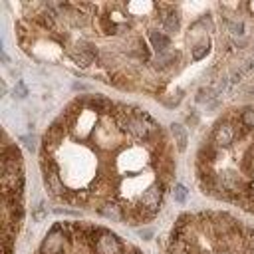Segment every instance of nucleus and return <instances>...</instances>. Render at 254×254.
I'll list each match as a JSON object with an SVG mask.
<instances>
[{
    "label": "nucleus",
    "mask_w": 254,
    "mask_h": 254,
    "mask_svg": "<svg viewBox=\"0 0 254 254\" xmlns=\"http://www.w3.org/2000/svg\"><path fill=\"white\" fill-rule=\"evenodd\" d=\"M42 177H44V185L46 189L50 190L52 196H60L64 194V185H62V179H60V169L56 165L54 159H50L48 155L42 157Z\"/></svg>",
    "instance_id": "f257e3e1"
},
{
    "label": "nucleus",
    "mask_w": 254,
    "mask_h": 254,
    "mask_svg": "<svg viewBox=\"0 0 254 254\" xmlns=\"http://www.w3.org/2000/svg\"><path fill=\"white\" fill-rule=\"evenodd\" d=\"M65 230H64V224L58 222L50 228V232L46 234V238L42 240L40 244V254H62L64 250V244H65Z\"/></svg>",
    "instance_id": "f03ea898"
},
{
    "label": "nucleus",
    "mask_w": 254,
    "mask_h": 254,
    "mask_svg": "<svg viewBox=\"0 0 254 254\" xmlns=\"http://www.w3.org/2000/svg\"><path fill=\"white\" fill-rule=\"evenodd\" d=\"M93 250L97 254H121L123 246H121V240L113 234V232H105L95 244H93Z\"/></svg>",
    "instance_id": "7ed1b4c3"
},
{
    "label": "nucleus",
    "mask_w": 254,
    "mask_h": 254,
    "mask_svg": "<svg viewBox=\"0 0 254 254\" xmlns=\"http://www.w3.org/2000/svg\"><path fill=\"white\" fill-rule=\"evenodd\" d=\"M71 56V60L77 64V65H81V67H85V65H89L93 60H95V56H97V50L89 44V42H81V44H77V48L69 54Z\"/></svg>",
    "instance_id": "20e7f679"
},
{
    "label": "nucleus",
    "mask_w": 254,
    "mask_h": 254,
    "mask_svg": "<svg viewBox=\"0 0 254 254\" xmlns=\"http://www.w3.org/2000/svg\"><path fill=\"white\" fill-rule=\"evenodd\" d=\"M236 133H234V127L228 123V121H220L214 131H212V139L216 145H222V147H228L232 141H234Z\"/></svg>",
    "instance_id": "39448f33"
},
{
    "label": "nucleus",
    "mask_w": 254,
    "mask_h": 254,
    "mask_svg": "<svg viewBox=\"0 0 254 254\" xmlns=\"http://www.w3.org/2000/svg\"><path fill=\"white\" fill-rule=\"evenodd\" d=\"M216 181H218V185L232 196V192H240V189H242V181H240V177L236 175V173H232V171H222V173H218L216 175Z\"/></svg>",
    "instance_id": "423d86ee"
},
{
    "label": "nucleus",
    "mask_w": 254,
    "mask_h": 254,
    "mask_svg": "<svg viewBox=\"0 0 254 254\" xmlns=\"http://www.w3.org/2000/svg\"><path fill=\"white\" fill-rule=\"evenodd\" d=\"M83 105L87 107V109H91V111H99V113H107V111H111L113 109V103H111V99H107L105 95H89V97H85L83 99Z\"/></svg>",
    "instance_id": "0eeeda50"
},
{
    "label": "nucleus",
    "mask_w": 254,
    "mask_h": 254,
    "mask_svg": "<svg viewBox=\"0 0 254 254\" xmlns=\"http://www.w3.org/2000/svg\"><path fill=\"white\" fill-rule=\"evenodd\" d=\"M236 226H238L236 220L232 216H228V214H222L212 222V230H214L216 236H228V234H232L236 230Z\"/></svg>",
    "instance_id": "6e6552de"
},
{
    "label": "nucleus",
    "mask_w": 254,
    "mask_h": 254,
    "mask_svg": "<svg viewBox=\"0 0 254 254\" xmlns=\"http://www.w3.org/2000/svg\"><path fill=\"white\" fill-rule=\"evenodd\" d=\"M149 42H151V48L157 54H163V52H169L171 50V38L165 32H159V30L149 32Z\"/></svg>",
    "instance_id": "1a4fd4ad"
},
{
    "label": "nucleus",
    "mask_w": 254,
    "mask_h": 254,
    "mask_svg": "<svg viewBox=\"0 0 254 254\" xmlns=\"http://www.w3.org/2000/svg\"><path fill=\"white\" fill-rule=\"evenodd\" d=\"M99 214L111 222H119L123 218V206H119L117 202H105L99 206Z\"/></svg>",
    "instance_id": "9d476101"
},
{
    "label": "nucleus",
    "mask_w": 254,
    "mask_h": 254,
    "mask_svg": "<svg viewBox=\"0 0 254 254\" xmlns=\"http://www.w3.org/2000/svg\"><path fill=\"white\" fill-rule=\"evenodd\" d=\"M161 24H163L165 32H169V34H175V32L181 28V16H179V12H177L175 8H171L167 14H163V18H161Z\"/></svg>",
    "instance_id": "9b49d317"
},
{
    "label": "nucleus",
    "mask_w": 254,
    "mask_h": 254,
    "mask_svg": "<svg viewBox=\"0 0 254 254\" xmlns=\"http://www.w3.org/2000/svg\"><path fill=\"white\" fill-rule=\"evenodd\" d=\"M171 133H173V137H175L177 149H179V151H185V149H187V141H189L185 127H183L181 123H173V125H171Z\"/></svg>",
    "instance_id": "f8f14e48"
},
{
    "label": "nucleus",
    "mask_w": 254,
    "mask_h": 254,
    "mask_svg": "<svg viewBox=\"0 0 254 254\" xmlns=\"http://www.w3.org/2000/svg\"><path fill=\"white\" fill-rule=\"evenodd\" d=\"M175 60H177V52L169 50V52L157 54L155 60H153V65H155V67H169L171 64H175Z\"/></svg>",
    "instance_id": "ddd939ff"
},
{
    "label": "nucleus",
    "mask_w": 254,
    "mask_h": 254,
    "mask_svg": "<svg viewBox=\"0 0 254 254\" xmlns=\"http://www.w3.org/2000/svg\"><path fill=\"white\" fill-rule=\"evenodd\" d=\"M167 254H190V248H189L187 240H183V238H171V244H169V252Z\"/></svg>",
    "instance_id": "4468645a"
},
{
    "label": "nucleus",
    "mask_w": 254,
    "mask_h": 254,
    "mask_svg": "<svg viewBox=\"0 0 254 254\" xmlns=\"http://www.w3.org/2000/svg\"><path fill=\"white\" fill-rule=\"evenodd\" d=\"M216 95H218V91H216V87H214V85L200 87V89H198V93H196V101H198V103H210Z\"/></svg>",
    "instance_id": "2eb2a0df"
},
{
    "label": "nucleus",
    "mask_w": 254,
    "mask_h": 254,
    "mask_svg": "<svg viewBox=\"0 0 254 254\" xmlns=\"http://www.w3.org/2000/svg\"><path fill=\"white\" fill-rule=\"evenodd\" d=\"M214 161V149L210 145H202L200 151H198V167H202L204 163H212Z\"/></svg>",
    "instance_id": "dca6fc26"
},
{
    "label": "nucleus",
    "mask_w": 254,
    "mask_h": 254,
    "mask_svg": "<svg viewBox=\"0 0 254 254\" xmlns=\"http://www.w3.org/2000/svg\"><path fill=\"white\" fill-rule=\"evenodd\" d=\"M208 52H210V42L208 40H202V42H198L192 48V60H202Z\"/></svg>",
    "instance_id": "f3484780"
},
{
    "label": "nucleus",
    "mask_w": 254,
    "mask_h": 254,
    "mask_svg": "<svg viewBox=\"0 0 254 254\" xmlns=\"http://www.w3.org/2000/svg\"><path fill=\"white\" fill-rule=\"evenodd\" d=\"M34 20H36V24H38L40 28H44V30H52V28H54V18H52V14H38Z\"/></svg>",
    "instance_id": "a211bd4d"
},
{
    "label": "nucleus",
    "mask_w": 254,
    "mask_h": 254,
    "mask_svg": "<svg viewBox=\"0 0 254 254\" xmlns=\"http://www.w3.org/2000/svg\"><path fill=\"white\" fill-rule=\"evenodd\" d=\"M240 121H242V125L246 129H252L254 127V107H246L242 111V115H240Z\"/></svg>",
    "instance_id": "6ab92c4d"
},
{
    "label": "nucleus",
    "mask_w": 254,
    "mask_h": 254,
    "mask_svg": "<svg viewBox=\"0 0 254 254\" xmlns=\"http://www.w3.org/2000/svg\"><path fill=\"white\" fill-rule=\"evenodd\" d=\"M173 196H175V200H177V202H185V200H187V196H189L187 187H185V185H181V183H177V185L173 187Z\"/></svg>",
    "instance_id": "aec40b11"
},
{
    "label": "nucleus",
    "mask_w": 254,
    "mask_h": 254,
    "mask_svg": "<svg viewBox=\"0 0 254 254\" xmlns=\"http://www.w3.org/2000/svg\"><path fill=\"white\" fill-rule=\"evenodd\" d=\"M181 99H183V89H177L175 93H169V97H163V103L167 107H175L181 103Z\"/></svg>",
    "instance_id": "412c9836"
},
{
    "label": "nucleus",
    "mask_w": 254,
    "mask_h": 254,
    "mask_svg": "<svg viewBox=\"0 0 254 254\" xmlns=\"http://www.w3.org/2000/svg\"><path fill=\"white\" fill-rule=\"evenodd\" d=\"M99 22H101V28H103L107 34H115L117 30H121V28H119V26H117L113 20H109L107 16H101V20H99Z\"/></svg>",
    "instance_id": "4be33fe9"
},
{
    "label": "nucleus",
    "mask_w": 254,
    "mask_h": 254,
    "mask_svg": "<svg viewBox=\"0 0 254 254\" xmlns=\"http://www.w3.org/2000/svg\"><path fill=\"white\" fill-rule=\"evenodd\" d=\"M226 24H228L230 32H234V34H242L244 32V24L242 22H226Z\"/></svg>",
    "instance_id": "5701e85b"
},
{
    "label": "nucleus",
    "mask_w": 254,
    "mask_h": 254,
    "mask_svg": "<svg viewBox=\"0 0 254 254\" xmlns=\"http://www.w3.org/2000/svg\"><path fill=\"white\" fill-rule=\"evenodd\" d=\"M14 97H26V87H24V83L22 81H18V87H14Z\"/></svg>",
    "instance_id": "b1692460"
},
{
    "label": "nucleus",
    "mask_w": 254,
    "mask_h": 254,
    "mask_svg": "<svg viewBox=\"0 0 254 254\" xmlns=\"http://www.w3.org/2000/svg\"><path fill=\"white\" fill-rule=\"evenodd\" d=\"M22 141H24L26 149H30V151H34V149H36V145H34V137H30V135H24V137H22Z\"/></svg>",
    "instance_id": "393cba45"
},
{
    "label": "nucleus",
    "mask_w": 254,
    "mask_h": 254,
    "mask_svg": "<svg viewBox=\"0 0 254 254\" xmlns=\"http://www.w3.org/2000/svg\"><path fill=\"white\" fill-rule=\"evenodd\" d=\"M246 248L254 254V230H250L248 232V238H246Z\"/></svg>",
    "instance_id": "a878e982"
},
{
    "label": "nucleus",
    "mask_w": 254,
    "mask_h": 254,
    "mask_svg": "<svg viewBox=\"0 0 254 254\" xmlns=\"http://www.w3.org/2000/svg\"><path fill=\"white\" fill-rule=\"evenodd\" d=\"M196 24H202V26H208V30H210V32H212V30H214V26H212V20H210V18H208V16H206V18H204V16H202V18H200V20H198V22H196Z\"/></svg>",
    "instance_id": "bb28decb"
},
{
    "label": "nucleus",
    "mask_w": 254,
    "mask_h": 254,
    "mask_svg": "<svg viewBox=\"0 0 254 254\" xmlns=\"http://www.w3.org/2000/svg\"><path fill=\"white\" fill-rule=\"evenodd\" d=\"M139 236H143V240H151L153 230H151V228H141V230H139Z\"/></svg>",
    "instance_id": "cd10ccee"
},
{
    "label": "nucleus",
    "mask_w": 254,
    "mask_h": 254,
    "mask_svg": "<svg viewBox=\"0 0 254 254\" xmlns=\"http://www.w3.org/2000/svg\"><path fill=\"white\" fill-rule=\"evenodd\" d=\"M187 121H189V123H196V121H198L196 113H189V115H187Z\"/></svg>",
    "instance_id": "c85d7f7f"
},
{
    "label": "nucleus",
    "mask_w": 254,
    "mask_h": 254,
    "mask_svg": "<svg viewBox=\"0 0 254 254\" xmlns=\"http://www.w3.org/2000/svg\"><path fill=\"white\" fill-rule=\"evenodd\" d=\"M123 254H141V252H137V250H131V252H123Z\"/></svg>",
    "instance_id": "c756f323"
}]
</instances>
